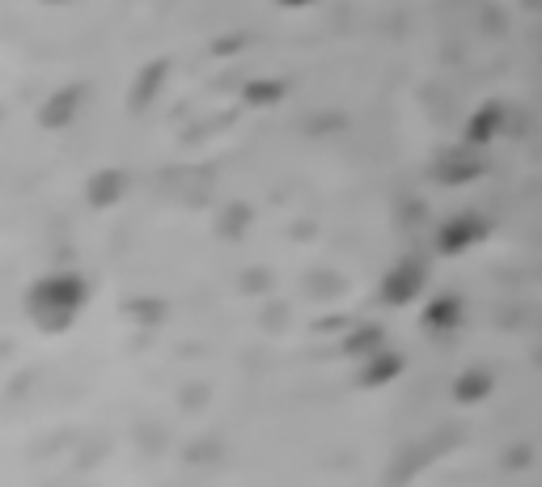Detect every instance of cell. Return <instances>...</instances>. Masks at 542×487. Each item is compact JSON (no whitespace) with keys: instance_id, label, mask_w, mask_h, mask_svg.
<instances>
[{"instance_id":"cell-1","label":"cell","mask_w":542,"mask_h":487,"mask_svg":"<svg viewBox=\"0 0 542 487\" xmlns=\"http://www.w3.org/2000/svg\"><path fill=\"white\" fill-rule=\"evenodd\" d=\"M85 297H89V288L77 272H51L30 288L26 305L43 331H68L72 322H77Z\"/></svg>"},{"instance_id":"cell-2","label":"cell","mask_w":542,"mask_h":487,"mask_svg":"<svg viewBox=\"0 0 542 487\" xmlns=\"http://www.w3.org/2000/svg\"><path fill=\"white\" fill-rule=\"evenodd\" d=\"M424 284H428V267L420 259H399L390 267V272L382 276V301L386 305H411L415 297L424 293Z\"/></svg>"},{"instance_id":"cell-3","label":"cell","mask_w":542,"mask_h":487,"mask_svg":"<svg viewBox=\"0 0 542 487\" xmlns=\"http://www.w3.org/2000/svg\"><path fill=\"white\" fill-rule=\"evenodd\" d=\"M483 238H487V221H483V216L479 212H458V216H449V221H441L437 250H441V255H462V250H471Z\"/></svg>"},{"instance_id":"cell-4","label":"cell","mask_w":542,"mask_h":487,"mask_svg":"<svg viewBox=\"0 0 542 487\" xmlns=\"http://www.w3.org/2000/svg\"><path fill=\"white\" fill-rule=\"evenodd\" d=\"M81 102H85V85H64L56 89L47 102H43V111H39V123L51 132H60V128H72L81 115Z\"/></svg>"},{"instance_id":"cell-5","label":"cell","mask_w":542,"mask_h":487,"mask_svg":"<svg viewBox=\"0 0 542 487\" xmlns=\"http://www.w3.org/2000/svg\"><path fill=\"white\" fill-rule=\"evenodd\" d=\"M407 369V360L399 356V352H390V348H377L373 356H365L360 360V369H356V382L365 386V390H382V386H390L394 377H399Z\"/></svg>"},{"instance_id":"cell-6","label":"cell","mask_w":542,"mask_h":487,"mask_svg":"<svg viewBox=\"0 0 542 487\" xmlns=\"http://www.w3.org/2000/svg\"><path fill=\"white\" fill-rule=\"evenodd\" d=\"M462 301L454 293H441V297H432L424 305V331L428 335H449V331H458L462 327Z\"/></svg>"},{"instance_id":"cell-7","label":"cell","mask_w":542,"mask_h":487,"mask_svg":"<svg viewBox=\"0 0 542 487\" xmlns=\"http://www.w3.org/2000/svg\"><path fill=\"white\" fill-rule=\"evenodd\" d=\"M123 191H128V174L123 170H98L94 178H89V187H85L94 208H111L115 200H123Z\"/></svg>"},{"instance_id":"cell-8","label":"cell","mask_w":542,"mask_h":487,"mask_svg":"<svg viewBox=\"0 0 542 487\" xmlns=\"http://www.w3.org/2000/svg\"><path fill=\"white\" fill-rule=\"evenodd\" d=\"M492 386H496V377L487 373V369H462L454 377V399L462 407H475V403H483L487 394H492Z\"/></svg>"},{"instance_id":"cell-9","label":"cell","mask_w":542,"mask_h":487,"mask_svg":"<svg viewBox=\"0 0 542 487\" xmlns=\"http://www.w3.org/2000/svg\"><path fill=\"white\" fill-rule=\"evenodd\" d=\"M500 128H504V106L487 102V106H479V115L466 123V140H471L475 149H483V144H492L500 136Z\"/></svg>"},{"instance_id":"cell-10","label":"cell","mask_w":542,"mask_h":487,"mask_svg":"<svg viewBox=\"0 0 542 487\" xmlns=\"http://www.w3.org/2000/svg\"><path fill=\"white\" fill-rule=\"evenodd\" d=\"M377 348H386L382 327H360L356 335H348V344H343V352H348L352 360H365V356H373Z\"/></svg>"},{"instance_id":"cell-11","label":"cell","mask_w":542,"mask_h":487,"mask_svg":"<svg viewBox=\"0 0 542 487\" xmlns=\"http://www.w3.org/2000/svg\"><path fill=\"white\" fill-rule=\"evenodd\" d=\"M157 77H166V64H153L149 72H140V94H136V89H132V106H144V102H149L153 94H157Z\"/></svg>"},{"instance_id":"cell-12","label":"cell","mask_w":542,"mask_h":487,"mask_svg":"<svg viewBox=\"0 0 542 487\" xmlns=\"http://www.w3.org/2000/svg\"><path fill=\"white\" fill-rule=\"evenodd\" d=\"M280 94H284V85H280V81H276V85L255 81V85L246 89V98H250V102H280Z\"/></svg>"},{"instance_id":"cell-13","label":"cell","mask_w":542,"mask_h":487,"mask_svg":"<svg viewBox=\"0 0 542 487\" xmlns=\"http://www.w3.org/2000/svg\"><path fill=\"white\" fill-rule=\"evenodd\" d=\"M479 166H475V161H454V157H449L445 161V166H441V174L449 178V183H462V178H471Z\"/></svg>"},{"instance_id":"cell-14","label":"cell","mask_w":542,"mask_h":487,"mask_svg":"<svg viewBox=\"0 0 542 487\" xmlns=\"http://www.w3.org/2000/svg\"><path fill=\"white\" fill-rule=\"evenodd\" d=\"M284 9H305V5H314V0H280Z\"/></svg>"},{"instance_id":"cell-15","label":"cell","mask_w":542,"mask_h":487,"mask_svg":"<svg viewBox=\"0 0 542 487\" xmlns=\"http://www.w3.org/2000/svg\"><path fill=\"white\" fill-rule=\"evenodd\" d=\"M43 5H68V0H43Z\"/></svg>"}]
</instances>
